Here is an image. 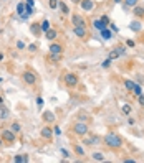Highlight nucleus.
<instances>
[{
	"mask_svg": "<svg viewBox=\"0 0 144 163\" xmlns=\"http://www.w3.org/2000/svg\"><path fill=\"white\" fill-rule=\"evenodd\" d=\"M116 58H119V53L116 50H113L111 53H109V59H116Z\"/></svg>",
	"mask_w": 144,
	"mask_h": 163,
	"instance_id": "obj_31",
	"label": "nucleus"
},
{
	"mask_svg": "<svg viewBox=\"0 0 144 163\" xmlns=\"http://www.w3.org/2000/svg\"><path fill=\"white\" fill-rule=\"evenodd\" d=\"M81 8L85 12H93V8H94V2L93 0H81Z\"/></svg>",
	"mask_w": 144,
	"mask_h": 163,
	"instance_id": "obj_8",
	"label": "nucleus"
},
{
	"mask_svg": "<svg viewBox=\"0 0 144 163\" xmlns=\"http://www.w3.org/2000/svg\"><path fill=\"white\" fill-rule=\"evenodd\" d=\"M91 158H93V160H96V162H104V155H103V153H99V152L93 153Z\"/></svg>",
	"mask_w": 144,
	"mask_h": 163,
	"instance_id": "obj_23",
	"label": "nucleus"
},
{
	"mask_svg": "<svg viewBox=\"0 0 144 163\" xmlns=\"http://www.w3.org/2000/svg\"><path fill=\"white\" fill-rule=\"evenodd\" d=\"M25 12H27V15H31V13H33V7H31V5H27L25 7Z\"/></svg>",
	"mask_w": 144,
	"mask_h": 163,
	"instance_id": "obj_35",
	"label": "nucleus"
},
{
	"mask_svg": "<svg viewBox=\"0 0 144 163\" xmlns=\"http://www.w3.org/2000/svg\"><path fill=\"white\" fill-rule=\"evenodd\" d=\"M22 79H23V82L28 84V86H35L36 84V74L33 71H25L22 74Z\"/></svg>",
	"mask_w": 144,
	"mask_h": 163,
	"instance_id": "obj_3",
	"label": "nucleus"
},
{
	"mask_svg": "<svg viewBox=\"0 0 144 163\" xmlns=\"http://www.w3.org/2000/svg\"><path fill=\"white\" fill-rule=\"evenodd\" d=\"M124 163H136V160H133V158H128V160H124Z\"/></svg>",
	"mask_w": 144,
	"mask_h": 163,
	"instance_id": "obj_45",
	"label": "nucleus"
},
{
	"mask_svg": "<svg viewBox=\"0 0 144 163\" xmlns=\"http://www.w3.org/2000/svg\"><path fill=\"white\" fill-rule=\"evenodd\" d=\"M93 26H94L96 30H99V31H101V30H104V28H106L108 25H104L103 21H101V20L98 18V20H94V21H93Z\"/></svg>",
	"mask_w": 144,
	"mask_h": 163,
	"instance_id": "obj_19",
	"label": "nucleus"
},
{
	"mask_svg": "<svg viewBox=\"0 0 144 163\" xmlns=\"http://www.w3.org/2000/svg\"><path fill=\"white\" fill-rule=\"evenodd\" d=\"M99 20L103 21L104 25H109V18H108V17H106V15H103V17H101V18H99Z\"/></svg>",
	"mask_w": 144,
	"mask_h": 163,
	"instance_id": "obj_36",
	"label": "nucleus"
},
{
	"mask_svg": "<svg viewBox=\"0 0 144 163\" xmlns=\"http://www.w3.org/2000/svg\"><path fill=\"white\" fill-rule=\"evenodd\" d=\"M138 99H139V104H141V106H144V96H143V94H141V96H138Z\"/></svg>",
	"mask_w": 144,
	"mask_h": 163,
	"instance_id": "obj_43",
	"label": "nucleus"
},
{
	"mask_svg": "<svg viewBox=\"0 0 144 163\" xmlns=\"http://www.w3.org/2000/svg\"><path fill=\"white\" fill-rule=\"evenodd\" d=\"M40 26H41V31H46V30H50V28H52V26H50V21L48 20H43L40 23Z\"/></svg>",
	"mask_w": 144,
	"mask_h": 163,
	"instance_id": "obj_26",
	"label": "nucleus"
},
{
	"mask_svg": "<svg viewBox=\"0 0 144 163\" xmlns=\"http://www.w3.org/2000/svg\"><path fill=\"white\" fill-rule=\"evenodd\" d=\"M2 142H3V138L0 137V147H2Z\"/></svg>",
	"mask_w": 144,
	"mask_h": 163,
	"instance_id": "obj_50",
	"label": "nucleus"
},
{
	"mask_svg": "<svg viewBox=\"0 0 144 163\" xmlns=\"http://www.w3.org/2000/svg\"><path fill=\"white\" fill-rule=\"evenodd\" d=\"M43 120L48 122V124H53L57 120V117H55V114H53L52 111H45V112H43Z\"/></svg>",
	"mask_w": 144,
	"mask_h": 163,
	"instance_id": "obj_10",
	"label": "nucleus"
},
{
	"mask_svg": "<svg viewBox=\"0 0 144 163\" xmlns=\"http://www.w3.org/2000/svg\"><path fill=\"white\" fill-rule=\"evenodd\" d=\"M73 133H76V135H80V137H85L88 133V130H89V127H88L85 122H76L75 125L71 127Z\"/></svg>",
	"mask_w": 144,
	"mask_h": 163,
	"instance_id": "obj_2",
	"label": "nucleus"
},
{
	"mask_svg": "<svg viewBox=\"0 0 144 163\" xmlns=\"http://www.w3.org/2000/svg\"><path fill=\"white\" fill-rule=\"evenodd\" d=\"M0 82H2V77H0Z\"/></svg>",
	"mask_w": 144,
	"mask_h": 163,
	"instance_id": "obj_53",
	"label": "nucleus"
},
{
	"mask_svg": "<svg viewBox=\"0 0 144 163\" xmlns=\"http://www.w3.org/2000/svg\"><path fill=\"white\" fill-rule=\"evenodd\" d=\"M101 142V138L98 137V135H91V137H88V138H85V142L83 143H86V145H98V143Z\"/></svg>",
	"mask_w": 144,
	"mask_h": 163,
	"instance_id": "obj_11",
	"label": "nucleus"
},
{
	"mask_svg": "<svg viewBox=\"0 0 144 163\" xmlns=\"http://www.w3.org/2000/svg\"><path fill=\"white\" fill-rule=\"evenodd\" d=\"M36 106H38V107L43 106V99H41V97H36Z\"/></svg>",
	"mask_w": 144,
	"mask_h": 163,
	"instance_id": "obj_40",
	"label": "nucleus"
},
{
	"mask_svg": "<svg viewBox=\"0 0 144 163\" xmlns=\"http://www.w3.org/2000/svg\"><path fill=\"white\" fill-rule=\"evenodd\" d=\"M58 8H60V12H62L63 15H68V13H70V8H68V5L65 2H60V3H58Z\"/></svg>",
	"mask_w": 144,
	"mask_h": 163,
	"instance_id": "obj_18",
	"label": "nucleus"
},
{
	"mask_svg": "<svg viewBox=\"0 0 144 163\" xmlns=\"http://www.w3.org/2000/svg\"><path fill=\"white\" fill-rule=\"evenodd\" d=\"M73 33H75V35L78 36V38H86V28H85V26H75V28H73Z\"/></svg>",
	"mask_w": 144,
	"mask_h": 163,
	"instance_id": "obj_9",
	"label": "nucleus"
},
{
	"mask_svg": "<svg viewBox=\"0 0 144 163\" xmlns=\"http://www.w3.org/2000/svg\"><path fill=\"white\" fill-rule=\"evenodd\" d=\"M40 135H41V138L48 140V138H52L53 135H55V132L52 130V127H48V125H46V127H43V128L40 130Z\"/></svg>",
	"mask_w": 144,
	"mask_h": 163,
	"instance_id": "obj_6",
	"label": "nucleus"
},
{
	"mask_svg": "<svg viewBox=\"0 0 144 163\" xmlns=\"http://www.w3.org/2000/svg\"><path fill=\"white\" fill-rule=\"evenodd\" d=\"M50 59H52V61H60V59H62V53H50Z\"/></svg>",
	"mask_w": 144,
	"mask_h": 163,
	"instance_id": "obj_25",
	"label": "nucleus"
},
{
	"mask_svg": "<svg viewBox=\"0 0 144 163\" xmlns=\"http://www.w3.org/2000/svg\"><path fill=\"white\" fill-rule=\"evenodd\" d=\"M114 3H121V2H123V0H113Z\"/></svg>",
	"mask_w": 144,
	"mask_h": 163,
	"instance_id": "obj_49",
	"label": "nucleus"
},
{
	"mask_svg": "<svg viewBox=\"0 0 144 163\" xmlns=\"http://www.w3.org/2000/svg\"><path fill=\"white\" fill-rule=\"evenodd\" d=\"M53 132H55V135H62V130H60V127H55V128H53Z\"/></svg>",
	"mask_w": 144,
	"mask_h": 163,
	"instance_id": "obj_42",
	"label": "nucleus"
},
{
	"mask_svg": "<svg viewBox=\"0 0 144 163\" xmlns=\"http://www.w3.org/2000/svg\"><path fill=\"white\" fill-rule=\"evenodd\" d=\"M129 112H131V106H129V104H124V106H123V114L128 115Z\"/></svg>",
	"mask_w": 144,
	"mask_h": 163,
	"instance_id": "obj_32",
	"label": "nucleus"
},
{
	"mask_svg": "<svg viewBox=\"0 0 144 163\" xmlns=\"http://www.w3.org/2000/svg\"><path fill=\"white\" fill-rule=\"evenodd\" d=\"M50 53H63V46L60 43H52L50 45Z\"/></svg>",
	"mask_w": 144,
	"mask_h": 163,
	"instance_id": "obj_14",
	"label": "nucleus"
},
{
	"mask_svg": "<svg viewBox=\"0 0 144 163\" xmlns=\"http://www.w3.org/2000/svg\"><path fill=\"white\" fill-rule=\"evenodd\" d=\"M25 7H27L25 2H20V3L17 5V13H18V15H23V13H25Z\"/></svg>",
	"mask_w": 144,
	"mask_h": 163,
	"instance_id": "obj_21",
	"label": "nucleus"
},
{
	"mask_svg": "<svg viewBox=\"0 0 144 163\" xmlns=\"http://www.w3.org/2000/svg\"><path fill=\"white\" fill-rule=\"evenodd\" d=\"M73 3H81V0H71Z\"/></svg>",
	"mask_w": 144,
	"mask_h": 163,
	"instance_id": "obj_48",
	"label": "nucleus"
},
{
	"mask_svg": "<svg viewBox=\"0 0 144 163\" xmlns=\"http://www.w3.org/2000/svg\"><path fill=\"white\" fill-rule=\"evenodd\" d=\"M10 117V111L7 109L3 104H0V120H5V119Z\"/></svg>",
	"mask_w": 144,
	"mask_h": 163,
	"instance_id": "obj_12",
	"label": "nucleus"
},
{
	"mask_svg": "<svg viewBox=\"0 0 144 163\" xmlns=\"http://www.w3.org/2000/svg\"><path fill=\"white\" fill-rule=\"evenodd\" d=\"M30 31L33 33V35H38V33L41 31V26L38 25V23H31L30 25Z\"/></svg>",
	"mask_w": 144,
	"mask_h": 163,
	"instance_id": "obj_20",
	"label": "nucleus"
},
{
	"mask_svg": "<svg viewBox=\"0 0 144 163\" xmlns=\"http://www.w3.org/2000/svg\"><path fill=\"white\" fill-rule=\"evenodd\" d=\"M124 86H126V89H128V91H133L134 86H136V82H133L131 79H124Z\"/></svg>",
	"mask_w": 144,
	"mask_h": 163,
	"instance_id": "obj_22",
	"label": "nucleus"
},
{
	"mask_svg": "<svg viewBox=\"0 0 144 163\" xmlns=\"http://www.w3.org/2000/svg\"><path fill=\"white\" fill-rule=\"evenodd\" d=\"M25 3H27V5H31V7H33V0H25Z\"/></svg>",
	"mask_w": 144,
	"mask_h": 163,
	"instance_id": "obj_47",
	"label": "nucleus"
},
{
	"mask_svg": "<svg viewBox=\"0 0 144 163\" xmlns=\"http://www.w3.org/2000/svg\"><path fill=\"white\" fill-rule=\"evenodd\" d=\"M58 3H60L58 0H48V5L52 7V8H57V7H58Z\"/></svg>",
	"mask_w": 144,
	"mask_h": 163,
	"instance_id": "obj_33",
	"label": "nucleus"
},
{
	"mask_svg": "<svg viewBox=\"0 0 144 163\" xmlns=\"http://www.w3.org/2000/svg\"><path fill=\"white\" fill-rule=\"evenodd\" d=\"M101 36H103L104 40H109V38H111V30H109L108 26H106L104 30H101Z\"/></svg>",
	"mask_w": 144,
	"mask_h": 163,
	"instance_id": "obj_24",
	"label": "nucleus"
},
{
	"mask_svg": "<svg viewBox=\"0 0 144 163\" xmlns=\"http://www.w3.org/2000/svg\"><path fill=\"white\" fill-rule=\"evenodd\" d=\"M141 28H143V26H141V23H139L138 20L129 23V30H131V31H136V33H138V31H141Z\"/></svg>",
	"mask_w": 144,
	"mask_h": 163,
	"instance_id": "obj_15",
	"label": "nucleus"
},
{
	"mask_svg": "<svg viewBox=\"0 0 144 163\" xmlns=\"http://www.w3.org/2000/svg\"><path fill=\"white\" fill-rule=\"evenodd\" d=\"M101 66H103V68H109V66H111V59H106V61H103V63H101Z\"/></svg>",
	"mask_w": 144,
	"mask_h": 163,
	"instance_id": "obj_37",
	"label": "nucleus"
},
{
	"mask_svg": "<svg viewBox=\"0 0 144 163\" xmlns=\"http://www.w3.org/2000/svg\"><path fill=\"white\" fill-rule=\"evenodd\" d=\"M123 2L126 3V7H133V8L138 5V0H123Z\"/></svg>",
	"mask_w": 144,
	"mask_h": 163,
	"instance_id": "obj_27",
	"label": "nucleus"
},
{
	"mask_svg": "<svg viewBox=\"0 0 144 163\" xmlns=\"http://www.w3.org/2000/svg\"><path fill=\"white\" fill-rule=\"evenodd\" d=\"M133 13L138 17V18H143V17H144V7L136 5V7H134V12H133Z\"/></svg>",
	"mask_w": 144,
	"mask_h": 163,
	"instance_id": "obj_16",
	"label": "nucleus"
},
{
	"mask_svg": "<svg viewBox=\"0 0 144 163\" xmlns=\"http://www.w3.org/2000/svg\"><path fill=\"white\" fill-rule=\"evenodd\" d=\"M0 59H3V55H2V53H0Z\"/></svg>",
	"mask_w": 144,
	"mask_h": 163,
	"instance_id": "obj_51",
	"label": "nucleus"
},
{
	"mask_svg": "<svg viewBox=\"0 0 144 163\" xmlns=\"http://www.w3.org/2000/svg\"><path fill=\"white\" fill-rule=\"evenodd\" d=\"M10 128H12V130H13L15 133H18V132H20V124H18V122H13Z\"/></svg>",
	"mask_w": 144,
	"mask_h": 163,
	"instance_id": "obj_30",
	"label": "nucleus"
},
{
	"mask_svg": "<svg viewBox=\"0 0 144 163\" xmlns=\"http://www.w3.org/2000/svg\"><path fill=\"white\" fill-rule=\"evenodd\" d=\"M62 153H63V157H65V158H68V152L65 150V148H62Z\"/></svg>",
	"mask_w": 144,
	"mask_h": 163,
	"instance_id": "obj_46",
	"label": "nucleus"
},
{
	"mask_svg": "<svg viewBox=\"0 0 144 163\" xmlns=\"http://www.w3.org/2000/svg\"><path fill=\"white\" fill-rule=\"evenodd\" d=\"M71 23H73V26H86V21H85V18L81 15H73Z\"/></svg>",
	"mask_w": 144,
	"mask_h": 163,
	"instance_id": "obj_7",
	"label": "nucleus"
},
{
	"mask_svg": "<svg viewBox=\"0 0 144 163\" xmlns=\"http://www.w3.org/2000/svg\"><path fill=\"white\" fill-rule=\"evenodd\" d=\"M17 48H18V50H23V48H25V43H23V41H17Z\"/></svg>",
	"mask_w": 144,
	"mask_h": 163,
	"instance_id": "obj_38",
	"label": "nucleus"
},
{
	"mask_svg": "<svg viewBox=\"0 0 144 163\" xmlns=\"http://www.w3.org/2000/svg\"><path fill=\"white\" fill-rule=\"evenodd\" d=\"M133 92L136 94V96H141V94H143V89H141V84H136V86H134V89H133Z\"/></svg>",
	"mask_w": 144,
	"mask_h": 163,
	"instance_id": "obj_28",
	"label": "nucleus"
},
{
	"mask_svg": "<svg viewBox=\"0 0 144 163\" xmlns=\"http://www.w3.org/2000/svg\"><path fill=\"white\" fill-rule=\"evenodd\" d=\"M28 160H30L28 155H17V157L13 158V162H15V163H27Z\"/></svg>",
	"mask_w": 144,
	"mask_h": 163,
	"instance_id": "obj_17",
	"label": "nucleus"
},
{
	"mask_svg": "<svg viewBox=\"0 0 144 163\" xmlns=\"http://www.w3.org/2000/svg\"><path fill=\"white\" fill-rule=\"evenodd\" d=\"M28 51H30V53H35V51H36V45H35V43L28 46Z\"/></svg>",
	"mask_w": 144,
	"mask_h": 163,
	"instance_id": "obj_39",
	"label": "nucleus"
},
{
	"mask_svg": "<svg viewBox=\"0 0 144 163\" xmlns=\"http://www.w3.org/2000/svg\"><path fill=\"white\" fill-rule=\"evenodd\" d=\"M114 50H116V51H118V53H119V56H123L124 53H126V50H124V46H116Z\"/></svg>",
	"mask_w": 144,
	"mask_h": 163,
	"instance_id": "obj_34",
	"label": "nucleus"
},
{
	"mask_svg": "<svg viewBox=\"0 0 144 163\" xmlns=\"http://www.w3.org/2000/svg\"><path fill=\"white\" fill-rule=\"evenodd\" d=\"M109 30H113V31H118V26L114 25V23H109Z\"/></svg>",
	"mask_w": 144,
	"mask_h": 163,
	"instance_id": "obj_41",
	"label": "nucleus"
},
{
	"mask_svg": "<svg viewBox=\"0 0 144 163\" xmlns=\"http://www.w3.org/2000/svg\"><path fill=\"white\" fill-rule=\"evenodd\" d=\"M104 143H106V147H109V148H119L123 145V140H121V137H119L118 133L109 132V133L104 135Z\"/></svg>",
	"mask_w": 144,
	"mask_h": 163,
	"instance_id": "obj_1",
	"label": "nucleus"
},
{
	"mask_svg": "<svg viewBox=\"0 0 144 163\" xmlns=\"http://www.w3.org/2000/svg\"><path fill=\"white\" fill-rule=\"evenodd\" d=\"M2 138H3L5 143H13L17 138V133L12 128H5V130H2Z\"/></svg>",
	"mask_w": 144,
	"mask_h": 163,
	"instance_id": "obj_4",
	"label": "nucleus"
},
{
	"mask_svg": "<svg viewBox=\"0 0 144 163\" xmlns=\"http://www.w3.org/2000/svg\"><path fill=\"white\" fill-rule=\"evenodd\" d=\"M75 153H76V155H80V157H83V155H85V150H83L80 145H75Z\"/></svg>",
	"mask_w": 144,
	"mask_h": 163,
	"instance_id": "obj_29",
	"label": "nucleus"
},
{
	"mask_svg": "<svg viewBox=\"0 0 144 163\" xmlns=\"http://www.w3.org/2000/svg\"><path fill=\"white\" fill-rule=\"evenodd\" d=\"M0 104H3V99H2V97H0Z\"/></svg>",
	"mask_w": 144,
	"mask_h": 163,
	"instance_id": "obj_52",
	"label": "nucleus"
},
{
	"mask_svg": "<svg viewBox=\"0 0 144 163\" xmlns=\"http://www.w3.org/2000/svg\"><path fill=\"white\" fill-rule=\"evenodd\" d=\"M78 82H80V79H78L76 74H73V73H66V74H65V84H66L68 87L78 86Z\"/></svg>",
	"mask_w": 144,
	"mask_h": 163,
	"instance_id": "obj_5",
	"label": "nucleus"
},
{
	"mask_svg": "<svg viewBox=\"0 0 144 163\" xmlns=\"http://www.w3.org/2000/svg\"><path fill=\"white\" fill-rule=\"evenodd\" d=\"M45 36H46V40L53 41V40H57L58 33H57V30H53V28H50V30H46V31H45Z\"/></svg>",
	"mask_w": 144,
	"mask_h": 163,
	"instance_id": "obj_13",
	"label": "nucleus"
},
{
	"mask_svg": "<svg viewBox=\"0 0 144 163\" xmlns=\"http://www.w3.org/2000/svg\"><path fill=\"white\" fill-rule=\"evenodd\" d=\"M126 45H128V46H131V48H133V46H134V41H133V40H128V41H126Z\"/></svg>",
	"mask_w": 144,
	"mask_h": 163,
	"instance_id": "obj_44",
	"label": "nucleus"
}]
</instances>
